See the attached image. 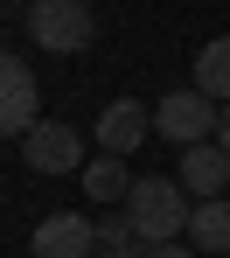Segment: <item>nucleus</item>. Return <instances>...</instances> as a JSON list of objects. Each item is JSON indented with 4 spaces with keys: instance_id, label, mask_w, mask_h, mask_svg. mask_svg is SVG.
Segmentation results:
<instances>
[{
    "instance_id": "nucleus-1",
    "label": "nucleus",
    "mask_w": 230,
    "mask_h": 258,
    "mask_svg": "<svg viewBox=\"0 0 230 258\" xmlns=\"http://www.w3.org/2000/svg\"><path fill=\"white\" fill-rule=\"evenodd\" d=\"M188 188L175 181V174H139L133 196H126V223L139 230V244H175L188 230Z\"/></svg>"
},
{
    "instance_id": "nucleus-2",
    "label": "nucleus",
    "mask_w": 230,
    "mask_h": 258,
    "mask_svg": "<svg viewBox=\"0 0 230 258\" xmlns=\"http://www.w3.org/2000/svg\"><path fill=\"white\" fill-rule=\"evenodd\" d=\"M98 21L84 0H28V42L49 49V56H77V49H91Z\"/></svg>"
},
{
    "instance_id": "nucleus-3",
    "label": "nucleus",
    "mask_w": 230,
    "mask_h": 258,
    "mask_svg": "<svg viewBox=\"0 0 230 258\" xmlns=\"http://www.w3.org/2000/svg\"><path fill=\"white\" fill-rule=\"evenodd\" d=\"M35 112H42V84H35V70H28L14 49H0V140H28V133L42 126Z\"/></svg>"
},
{
    "instance_id": "nucleus-4",
    "label": "nucleus",
    "mask_w": 230,
    "mask_h": 258,
    "mask_svg": "<svg viewBox=\"0 0 230 258\" xmlns=\"http://www.w3.org/2000/svg\"><path fill=\"white\" fill-rule=\"evenodd\" d=\"M216 98H202V91H168L161 105H154V133L161 140H175V147H202L209 133H216Z\"/></svg>"
},
{
    "instance_id": "nucleus-5",
    "label": "nucleus",
    "mask_w": 230,
    "mask_h": 258,
    "mask_svg": "<svg viewBox=\"0 0 230 258\" xmlns=\"http://www.w3.org/2000/svg\"><path fill=\"white\" fill-rule=\"evenodd\" d=\"M21 161H28L35 174H84V161H91V154H84V133H77V126L42 119V126L21 140Z\"/></svg>"
},
{
    "instance_id": "nucleus-6",
    "label": "nucleus",
    "mask_w": 230,
    "mask_h": 258,
    "mask_svg": "<svg viewBox=\"0 0 230 258\" xmlns=\"http://www.w3.org/2000/svg\"><path fill=\"white\" fill-rule=\"evenodd\" d=\"M28 251H35V258H91V251H98V223L77 216V210H56V216L35 223Z\"/></svg>"
},
{
    "instance_id": "nucleus-7",
    "label": "nucleus",
    "mask_w": 230,
    "mask_h": 258,
    "mask_svg": "<svg viewBox=\"0 0 230 258\" xmlns=\"http://www.w3.org/2000/svg\"><path fill=\"white\" fill-rule=\"evenodd\" d=\"M146 133H154V112H146L139 98H112V105L98 112V133H91V140H98V154H119V161H126V154H139Z\"/></svg>"
},
{
    "instance_id": "nucleus-8",
    "label": "nucleus",
    "mask_w": 230,
    "mask_h": 258,
    "mask_svg": "<svg viewBox=\"0 0 230 258\" xmlns=\"http://www.w3.org/2000/svg\"><path fill=\"white\" fill-rule=\"evenodd\" d=\"M182 188L188 196H195V203H216V196H223L230 188V154L223 147H216V140H202V147H182Z\"/></svg>"
},
{
    "instance_id": "nucleus-9",
    "label": "nucleus",
    "mask_w": 230,
    "mask_h": 258,
    "mask_svg": "<svg viewBox=\"0 0 230 258\" xmlns=\"http://www.w3.org/2000/svg\"><path fill=\"white\" fill-rule=\"evenodd\" d=\"M188 244H195L202 258H230V203H223V196H216V203H195Z\"/></svg>"
},
{
    "instance_id": "nucleus-10",
    "label": "nucleus",
    "mask_w": 230,
    "mask_h": 258,
    "mask_svg": "<svg viewBox=\"0 0 230 258\" xmlns=\"http://www.w3.org/2000/svg\"><path fill=\"white\" fill-rule=\"evenodd\" d=\"M195 91L216 98V105H230V35L202 42V56H195Z\"/></svg>"
},
{
    "instance_id": "nucleus-11",
    "label": "nucleus",
    "mask_w": 230,
    "mask_h": 258,
    "mask_svg": "<svg viewBox=\"0 0 230 258\" xmlns=\"http://www.w3.org/2000/svg\"><path fill=\"white\" fill-rule=\"evenodd\" d=\"M84 188H91L98 203H126V196H133V174H126L119 154H91V161H84Z\"/></svg>"
},
{
    "instance_id": "nucleus-12",
    "label": "nucleus",
    "mask_w": 230,
    "mask_h": 258,
    "mask_svg": "<svg viewBox=\"0 0 230 258\" xmlns=\"http://www.w3.org/2000/svg\"><path fill=\"white\" fill-rule=\"evenodd\" d=\"M91 258H146V244H139V230L126 223V210L98 223V251H91Z\"/></svg>"
},
{
    "instance_id": "nucleus-13",
    "label": "nucleus",
    "mask_w": 230,
    "mask_h": 258,
    "mask_svg": "<svg viewBox=\"0 0 230 258\" xmlns=\"http://www.w3.org/2000/svg\"><path fill=\"white\" fill-rule=\"evenodd\" d=\"M146 258H202V251H195V244H182V237H175V244H146Z\"/></svg>"
},
{
    "instance_id": "nucleus-14",
    "label": "nucleus",
    "mask_w": 230,
    "mask_h": 258,
    "mask_svg": "<svg viewBox=\"0 0 230 258\" xmlns=\"http://www.w3.org/2000/svg\"><path fill=\"white\" fill-rule=\"evenodd\" d=\"M216 147L230 154V105H223V119H216Z\"/></svg>"
}]
</instances>
